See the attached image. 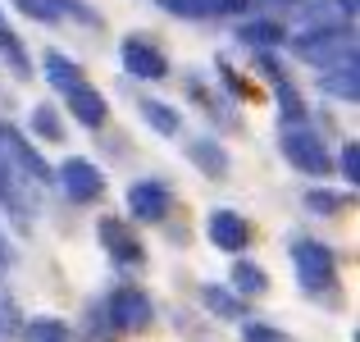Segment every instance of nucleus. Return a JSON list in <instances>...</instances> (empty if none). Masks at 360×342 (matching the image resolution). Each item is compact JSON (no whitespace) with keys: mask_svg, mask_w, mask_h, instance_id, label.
<instances>
[{"mask_svg":"<svg viewBox=\"0 0 360 342\" xmlns=\"http://www.w3.org/2000/svg\"><path fill=\"white\" fill-rule=\"evenodd\" d=\"M292 265H297V283L306 297H333L338 292V260L324 242H315V237L292 242Z\"/></svg>","mask_w":360,"mask_h":342,"instance_id":"f257e3e1","label":"nucleus"},{"mask_svg":"<svg viewBox=\"0 0 360 342\" xmlns=\"http://www.w3.org/2000/svg\"><path fill=\"white\" fill-rule=\"evenodd\" d=\"M283 156H288V165L292 169H301V174H315V178H324L328 169H333V160H328V151H324V141L315 137L310 128H283Z\"/></svg>","mask_w":360,"mask_h":342,"instance_id":"f03ea898","label":"nucleus"},{"mask_svg":"<svg viewBox=\"0 0 360 342\" xmlns=\"http://www.w3.org/2000/svg\"><path fill=\"white\" fill-rule=\"evenodd\" d=\"M150 297L141 288H115L110 292V301H105V319H110V329H119V334H137V329H146L150 324Z\"/></svg>","mask_w":360,"mask_h":342,"instance_id":"7ed1b4c3","label":"nucleus"},{"mask_svg":"<svg viewBox=\"0 0 360 342\" xmlns=\"http://www.w3.org/2000/svg\"><path fill=\"white\" fill-rule=\"evenodd\" d=\"M55 178H60V187L69 192V201H78V205H91V201L105 196V174H101L91 160H82V156H69Z\"/></svg>","mask_w":360,"mask_h":342,"instance_id":"20e7f679","label":"nucleus"},{"mask_svg":"<svg viewBox=\"0 0 360 342\" xmlns=\"http://www.w3.org/2000/svg\"><path fill=\"white\" fill-rule=\"evenodd\" d=\"M169 205H174V196L160 178H141V183L128 187V215L137 224H160L169 215Z\"/></svg>","mask_w":360,"mask_h":342,"instance_id":"39448f33","label":"nucleus"},{"mask_svg":"<svg viewBox=\"0 0 360 342\" xmlns=\"http://www.w3.org/2000/svg\"><path fill=\"white\" fill-rule=\"evenodd\" d=\"M96 233H101V246L115 255V265H123V270H132V265L146 260L141 233H132V228L123 224V220H101V224H96Z\"/></svg>","mask_w":360,"mask_h":342,"instance_id":"423d86ee","label":"nucleus"},{"mask_svg":"<svg viewBox=\"0 0 360 342\" xmlns=\"http://www.w3.org/2000/svg\"><path fill=\"white\" fill-rule=\"evenodd\" d=\"M119 51H123V69H128L132 78H141V82H160L169 73V60L150 42H141V37H128Z\"/></svg>","mask_w":360,"mask_h":342,"instance_id":"0eeeda50","label":"nucleus"},{"mask_svg":"<svg viewBox=\"0 0 360 342\" xmlns=\"http://www.w3.org/2000/svg\"><path fill=\"white\" fill-rule=\"evenodd\" d=\"M210 242L219 246V251H246V246H251V224L242 220L238 210H210Z\"/></svg>","mask_w":360,"mask_h":342,"instance_id":"6e6552de","label":"nucleus"},{"mask_svg":"<svg viewBox=\"0 0 360 342\" xmlns=\"http://www.w3.org/2000/svg\"><path fill=\"white\" fill-rule=\"evenodd\" d=\"M23 14H32L37 23H60V18H78V23H96L87 0H14Z\"/></svg>","mask_w":360,"mask_h":342,"instance_id":"1a4fd4ad","label":"nucleus"},{"mask_svg":"<svg viewBox=\"0 0 360 342\" xmlns=\"http://www.w3.org/2000/svg\"><path fill=\"white\" fill-rule=\"evenodd\" d=\"M64 101H69V114L82 123V128H101V123L110 119L105 96H101V91H91L87 82H82V87H73V91H64Z\"/></svg>","mask_w":360,"mask_h":342,"instance_id":"9d476101","label":"nucleus"},{"mask_svg":"<svg viewBox=\"0 0 360 342\" xmlns=\"http://www.w3.org/2000/svg\"><path fill=\"white\" fill-rule=\"evenodd\" d=\"M238 42L251 46V51H274V46L288 42V32L269 18H246V23H238Z\"/></svg>","mask_w":360,"mask_h":342,"instance_id":"9b49d317","label":"nucleus"},{"mask_svg":"<svg viewBox=\"0 0 360 342\" xmlns=\"http://www.w3.org/2000/svg\"><path fill=\"white\" fill-rule=\"evenodd\" d=\"M0 60L9 64L14 78H32V60H27V51H23V37L9 27L5 14H0Z\"/></svg>","mask_w":360,"mask_h":342,"instance_id":"f8f14e48","label":"nucleus"},{"mask_svg":"<svg viewBox=\"0 0 360 342\" xmlns=\"http://www.w3.org/2000/svg\"><path fill=\"white\" fill-rule=\"evenodd\" d=\"M187 156L196 160V169H201V174H210V178H229V151H224L219 141L196 137L192 146H187Z\"/></svg>","mask_w":360,"mask_h":342,"instance_id":"ddd939ff","label":"nucleus"},{"mask_svg":"<svg viewBox=\"0 0 360 342\" xmlns=\"http://www.w3.org/2000/svg\"><path fill=\"white\" fill-rule=\"evenodd\" d=\"M41 69H46V78H51V87L60 91V96L87 82V78H82V69H78V64H73L64 51H51V55H46V64H41Z\"/></svg>","mask_w":360,"mask_h":342,"instance_id":"4468645a","label":"nucleus"},{"mask_svg":"<svg viewBox=\"0 0 360 342\" xmlns=\"http://www.w3.org/2000/svg\"><path fill=\"white\" fill-rule=\"evenodd\" d=\"M141 119H150V128H155L160 137H178V132H183L178 110L165 106V101H155V96H141Z\"/></svg>","mask_w":360,"mask_h":342,"instance_id":"2eb2a0df","label":"nucleus"},{"mask_svg":"<svg viewBox=\"0 0 360 342\" xmlns=\"http://www.w3.org/2000/svg\"><path fill=\"white\" fill-rule=\"evenodd\" d=\"M0 137H5V146H9V151H14V156H18V165H23V169H27V174H32V178H37V183H46V178H51V165H46V160H41V156H37V151H32V146H27V141H23V137H18V132H14V128H0Z\"/></svg>","mask_w":360,"mask_h":342,"instance_id":"dca6fc26","label":"nucleus"},{"mask_svg":"<svg viewBox=\"0 0 360 342\" xmlns=\"http://www.w3.org/2000/svg\"><path fill=\"white\" fill-rule=\"evenodd\" d=\"M324 91H333V96H342V101H356V96H360V87H356V69H352V55L324 69Z\"/></svg>","mask_w":360,"mask_h":342,"instance_id":"f3484780","label":"nucleus"},{"mask_svg":"<svg viewBox=\"0 0 360 342\" xmlns=\"http://www.w3.org/2000/svg\"><path fill=\"white\" fill-rule=\"evenodd\" d=\"M23 342H73V329L64 319H51V315H37L23 324Z\"/></svg>","mask_w":360,"mask_h":342,"instance_id":"a211bd4d","label":"nucleus"},{"mask_svg":"<svg viewBox=\"0 0 360 342\" xmlns=\"http://www.w3.org/2000/svg\"><path fill=\"white\" fill-rule=\"evenodd\" d=\"M201 301H205V310L219 315V319H238L242 315V301L233 297L229 288H214V283H205V288H201Z\"/></svg>","mask_w":360,"mask_h":342,"instance_id":"6ab92c4d","label":"nucleus"},{"mask_svg":"<svg viewBox=\"0 0 360 342\" xmlns=\"http://www.w3.org/2000/svg\"><path fill=\"white\" fill-rule=\"evenodd\" d=\"M233 288H238L242 297H260V292L269 288V279H264V270H260V265L238 260V265H233Z\"/></svg>","mask_w":360,"mask_h":342,"instance_id":"aec40b11","label":"nucleus"},{"mask_svg":"<svg viewBox=\"0 0 360 342\" xmlns=\"http://www.w3.org/2000/svg\"><path fill=\"white\" fill-rule=\"evenodd\" d=\"M32 132H41L46 141H60V137H64V128H60V114H55L51 106H37V110H32Z\"/></svg>","mask_w":360,"mask_h":342,"instance_id":"412c9836","label":"nucleus"},{"mask_svg":"<svg viewBox=\"0 0 360 342\" xmlns=\"http://www.w3.org/2000/svg\"><path fill=\"white\" fill-rule=\"evenodd\" d=\"M160 9L183 14V18H210L214 14V0H160Z\"/></svg>","mask_w":360,"mask_h":342,"instance_id":"4be33fe9","label":"nucleus"},{"mask_svg":"<svg viewBox=\"0 0 360 342\" xmlns=\"http://www.w3.org/2000/svg\"><path fill=\"white\" fill-rule=\"evenodd\" d=\"M306 205L315 215H338L347 205V196H338V192H324V187H319V192H306Z\"/></svg>","mask_w":360,"mask_h":342,"instance_id":"5701e85b","label":"nucleus"},{"mask_svg":"<svg viewBox=\"0 0 360 342\" xmlns=\"http://www.w3.org/2000/svg\"><path fill=\"white\" fill-rule=\"evenodd\" d=\"M242 342H288V338H283L274 324H255L251 319V324H242Z\"/></svg>","mask_w":360,"mask_h":342,"instance_id":"b1692460","label":"nucleus"},{"mask_svg":"<svg viewBox=\"0 0 360 342\" xmlns=\"http://www.w3.org/2000/svg\"><path fill=\"white\" fill-rule=\"evenodd\" d=\"M342 174H347V183H360V146L352 141V146H342Z\"/></svg>","mask_w":360,"mask_h":342,"instance_id":"393cba45","label":"nucleus"},{"mask_svg":"<svg viewBox=\"0 0 360 342\" xmlns=\"http://www.w3.org/2000/svg\"><path fill=\"white\" fill-rule=\"evenodd\" d=\"M246 5H251V0H214V14H219V9L224 14H238V9H246Z\"/></svg>","mask_w":360,"mask_h":342,"instance_id":"a878e982","label":"nucleus"},{"mask_svg":"<svg viewBox=\"0 0 360 342\" xmlns=\"http://www.w3.org/2000/svg\"><path fill=\"white\" fill-rule=\"evenodd\" d=\"M0 196H9V169H5V160H0Z\"/></svg>","mask_w":360,"mask_h":342,"instance_id":"bb28decb","label":"nucleus"},{"mask_svg":"<svg viewBox=\"0 0 360 342\" xmlns=\"http://www.w3.org/2000/svg\"><path fill=\"white\" fill-rule=\"evenodd\" d=\"M9 270V246H5V237H0V274Z\"/></svg>","mask_w":360,"mask_h":342,"instance_id":"cd10ccee","label":"nucleus"},{"mask_svg":"<svg viewBox=\"0 0 360 342\" xmlns=\"http://www.w3.org/2000/svg\"><path fill=\"white\" fill-rule=\"evenodd\" d=\"M260 5H283V9H288V5H297V0H260Z\"/></svg>","mask_w":360,"mask_h":342,"instance_id":"c85d7f7f","label":"nucleus"}]
</instances>
